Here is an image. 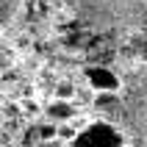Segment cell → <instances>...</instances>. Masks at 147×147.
I'll return each instance as SVG.
<instances>
[{
    "label": "cell",
    "mask_w": 147,
    "mask_h": 147,
    "mask_svg": "<svg viewBox=\"0 0 147 147\" xmlns=\"http://www.w3.org/2000/svg\"><path fill=\"white\" fill-rule=\"evenodd\" d=\"M89 28L147 36V0H69Z\"/></svg>",
    "instance_id": "1"
},
{
    "label": "cell",
    "mask_w": 147,
    "mask_h": 147,
    "mask_svg": "<svg viewBox=\"0 0 147 147\" xmlns=\"http://www.w3.org/2000/svg\"><path fill=\"white\" fill-rule=\"evenodd\" d=\"M122 117L128 128L136 133V139L147 144V78L131 86L128 97L122 100Z\"/></svg>",
    "instance_id": "2"
},
{
    "label": "cell",
    "mask_w": 147,
    "mask_h": 147,
    "mask_svg": "<svg viewBox=\"0 0 147 147\" xmlns=\"http://www.w3.org/2000/svg\"><path fill=\"white\" fill-rule=\"evenodd\" d=\"M75 147H119V133L108 122H94L78 133Z\"/></svg>",
    "instance_id": "3"
},
{
    "label": "cell",
    "mask_w": 147,
    "mask_h": 147,
    "mask_svg": "<svg viewBox=\"0 0 147 147\" xmlns=\"http://www.w3.org/2000/svg\"><path fill=\"white\" fill-rule=\"evenodd\" d=\"M89 83H92L97 92H114L117 86H119V78H117L111 69L94 67V69H89Z\"/></svg>",
    "instance_id": "4"
},
{
    "label": "cell",
    "mask_w": 147,
    "mask_h": 147,
    "mask_svg": "<svg viewBox=\"0 0 147 147\" xmlns=\"http://www.w3.org/2000/svg\"><path fill=\"white\" fill-rule=\"evenodd\" d=\"M0 6H3V20H8L14 11V0H0Z\"/></svg>",
    "instance_id": "5"
},
{
    "label": "cell",
    "mask_w": 147,
    "mask_h": 147,
    "mask_svg": "<svg viewBox=\"0 0 147 147\" xmlns=\"http://www.w3.org/2000/svg\"><path fill=\"white\" fill-rule=\"evenodd\" d=\"M50 114H53V117H69V108H67V106H53Z\"/></svg>",
    "instance_id": "6"
}]
</instances>
